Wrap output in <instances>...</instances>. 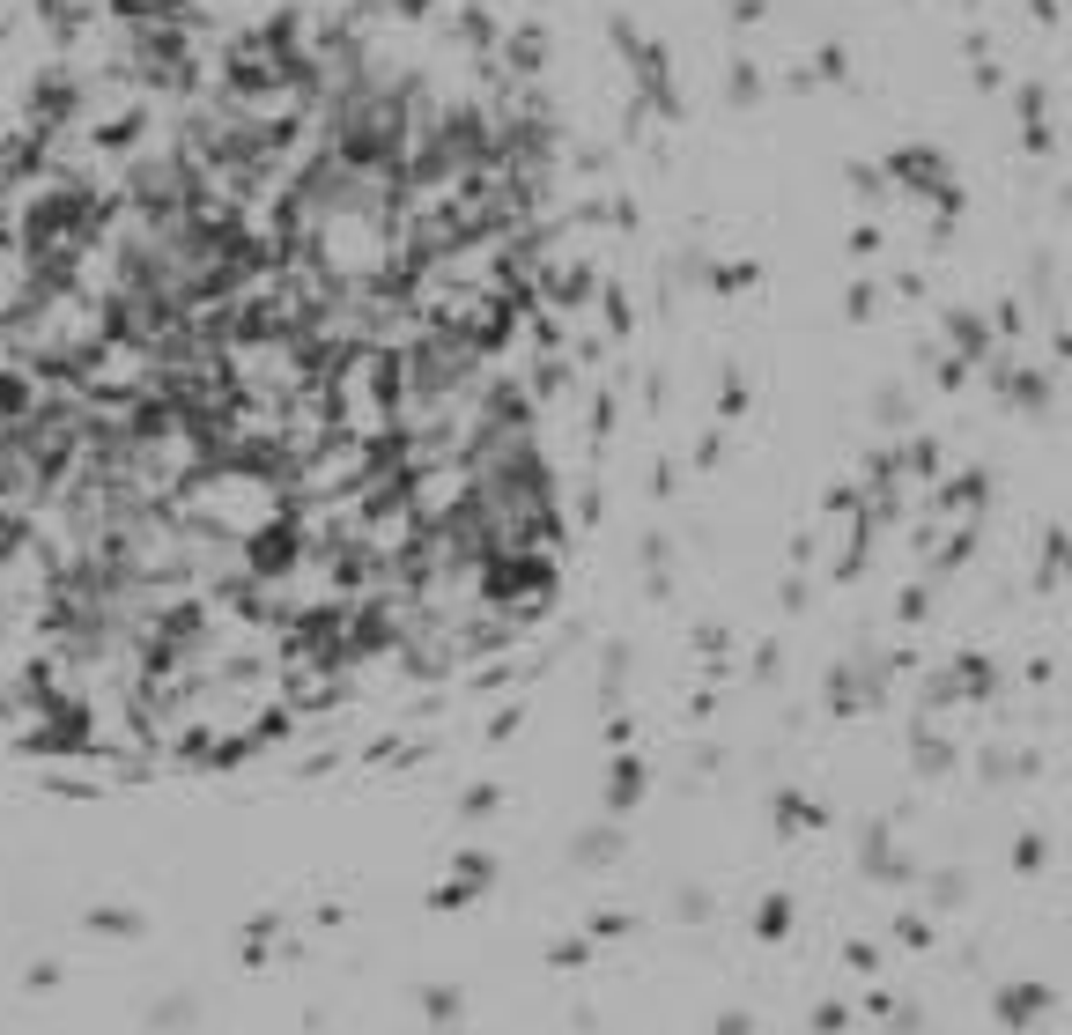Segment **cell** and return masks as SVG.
<instances>
[{
	"label": "cell",
	"instance_id": "cell-1",
	"mask_svg": "<svg viewBox=\"0 0 1072 1035\" xmlns=\"http://www.w3.org/2000/svg\"><path fill=\"white\" fill-rule=\"evenodd\" d=\"M548 141L437 0H67L0 60V651L230 762L548 577Z\"/></svg>",
	"mask_w": 1072,
	"mask_h": 1035
}]
</instances>
